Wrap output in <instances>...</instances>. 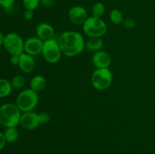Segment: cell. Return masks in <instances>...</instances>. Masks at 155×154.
Instances as JSON below:
<instances>
[{"mask_svg": "<svg viewBox=\"0 0 155 154\" xmlns=\"http://www.w3.org/2000/svg\"><path fill=\"white\" fill-rule=\"evenodd\" d=\"M58 41L63 55L68 57H76L81 54L85 49L86 41L78 32H63Z\"/></svg>", "mask_w": 155, "mask_h": 154, "instance_id": "obj_1", "label": "cell"}, {"mask_svg": "<svg viewBox=\"0 0 155 154\" xmlns=\"http://www.w3.org/2000/svg\"><path fill=\"white\" fill-rule=\"evenodd\" d=\"M21 111L15 104L8 103L0 106V124L6 128L20 124Z\"/></svg>", "mask_w": 155, "mask_h": 154, "instance_id": "obj_2", "label": "cell"}, {"mask_svg": "<svg viewBox=\"0 0 155 154\" xmlns=\"http://www.w3.org/2000/svg\"><path fill=\"white\" fill-rule=\"evenodd\" d=\"M39 103L38 92L31 88L23 90L19 93L16 98L15 104L18 106L21 112L33 111Z\"/></svg>", "mask_w": 155, "mask_h": 154, "instance_id": "obj_3", "label": "cell"}, {"mask_svg": "<svg viewBox=\"0 0 155 154\" xmlns=\"http://www.w3.org/2000/svg\"><path fill=\"white\" fill-rule=\"evenodd\" d=\"M83 32L89 38H101L107 31V24L101 18L89 17L83 24Z\"/></svg>", "mask_w": 155, "mask_h": 154, "instance_id": "obj_4", "label": "cell"}, {"mask_svg": "<svg viewBox=\"0 0 155 154\" xmlns=\"http://www.w3.org/2000/svg\"><path fill=\"white\" fill-rule=\"evenodd\" d=\"M113 82V75L109 68L96 69L91 76V83L94 88L104 91L108 88Z\"/></svg>", "mask_w": 155, "mask_h": 154, "instance_id": "obj_5", "label": "cell"}, {"mask_svg": "<svg viewBox=\"0 0 155 154\" xmlns=\"http://www.w3.org/2000/svg\"><path fill=\"white\" fill-rule=\"evenodd\" d=\"M42 54L45 61L48 63H56L59 62L63 54L58 41L54 39L44 41Z\"/></svg>", "mask_w": 155, "mask_h": 154, "instance_id": "obj_6", "label": "cell"}, {"mask_svg": "<svg viewBox=\"0 0 155 154\" xmlns=\"http://www.w3.org/2000/svg\"><path fill=\"white\" fill-rule=\"evenodd\" d=\"M3 46L11 55H21L24 52V41L18 33H9L5 35Z\"/></svg>", "mask_w": 155, "mask_h": 154, "instance_id": "obj_7", "label": "cell"}, {"mask_svg": "<svg viewBox=\"0 0 155 154\" xmlns=\"http://www.w3.org/2000/svg\"><path fill=\"white\" fill-rule=\"evenodd\" d=\"M68 15L70 21L75 25H83L89 18L87 10L80 5L71 7L68 11Z\"/></svg>", "mask_w": 155, "mask_h": 154, "instance_id": "obj_8", "label": "cell"}, {"mask_svg": "<svg viewBox=\"0 0 155 154\" xmlns=\"http://www.w3.org/2000/svg\"><path fill=\"white\" fill-rule=\"evenodd\" d=\"M20 124L26 130H34L40 125L39 118V113L33 111H29L23 113L21 114Z\"/></svg>", "mask_w": 155, "mask_h": 154, "instance_id": "obj_9", "label": "cell"}, {"mask_svg": "<svg viewBox=\"0 0 155 154\" xmlns=\"http://www.w3.org/2000/svg\"><path fill=\"white\" fill-rule=\"evenodd\" d=\"M43 41L37 36H32L24 41V52L31 56H37L42 54Z\"/></svg>", "mask_w": 155, "mask_h": 154, "instance_id": "obj_10", "label": "cell"}, {"mask_svg": "<svg viewBox=\"0 0 155 154\" xmlns=\"http://www.w3.org/2000/svg\"><path fill=\"white\" fill-rule=\"evenodd\" d=\"M92 62L96 69H106L109 68L111 63V57L107 51L101 50L94 53L92 57Z\"/></svg>", "mask_w": 155, "mask_h": 154, "instance_id": "obj_11", "label": "cell"}, {"mask_svg": "<svg viewBox=\"0 0 155 154\" xmlns=\"http://www.w3.org/2000/svg\"><path fill=\"white\" fill-rule=\"evenodd\" d=\"M35 33L36 36L44 42L48 39H54V29L51 24L46 22H42L36 26Z\"/></svg>", "mask_w": 155, "mask_h": 154, "instance_id": "obj_12", "label": "cell"}, {"mask_svg": "<svg viewBox=\"0 0 155 154\" xmlns=\"http://www.w3.org/2000/svg\"><path fill=\"white\" fill-rule=\"evenodd\" d=\"M36 63L33 56L24 52L20 55V61L18 66L24 73H30L35 69Z\"/></svg>", "mask_w": 155, "mask_h": 154, "instance_id": "obj_13", "label": "cell"}, {"mask_svg": "<svg viewBox=\"0 0 155 154\" xmlns=\"http://www.w3.org/2000/svg\"><path fill=\"white\" fill-rule=\"evenodd\" d=\"M104 46V41L101 38H89L86 42L85 48L92 52H97L102 49Z\"/></svg>", "mask_w": 155, "mask_h": 154, "instance_id": "obj_14", "label": "cell"}, {"mask_svg": "<svg viewBox=\"0 0 155 154\" xmlns=\"http://www.w3.org/2000/svg\"><path fill=\"white\" fill-rule=\"evenodd\" d=\"M30 88L36 92L43 90L46 86V79L41 75H36L31 79L30 82Z\"/></svg>", "mask_w": 155, "mask_h": 154, "instance_id": "obj_15", "label": "cell"}, {"mask_svg": "<svg viewBox=\"0 0 155 154\" xmlns=\"http://www.w3.org/2000/svg\"><path fill=\"white\" fill-rule=\"evenodd\" d=\"M12 88L11 82L5 79H0V98H4L10 95Z\"/></svg>", "mask_w": 155, "mask_h": 154, "instance_id": "obj_16", "label": "cell"}, {"mask_svg": "<svg viewBox=\"0 0 155 154\" xmlns=\"http://www.w3.org/2000/svg\"><path fill=\"white\" fill-rule=\"evenodd\" d=\"M4 135L6 141L12 143L18 140V137H19V133H18L16 127H9V128H6L4 132Z\"/></svg>", "mask_w": 155, "mask_h": 154, "instance_id": "obj_17", "label": "cell"}, {"mask_svg": "<svg viewBox=\"0 0 155 154\" xmlns=\"http://www.w3.org/2000/svg\"><path fill=\"white\" fill-rule=\"evenodd\" d=\"M109 18H110V21L115 25H119L124 21L122 12L117 8H114L110 11L109 14Z\"/></svg>", "mask_w": 155, "mask_h": 154, "instance_id": "obj_18", "label": "cell"}, {"mask_svg": "<svg viewBox=\"0 0 155 154\" xmlns=\"http://www.w3.org/2000/svg\"><path fill=\"white\" fill-rule=\"evenodd\" d=\"M104 12H105V6L102 2H98L95 3L92 6V13L93 17L101 18V17L104 15Z\"/></svg>", "mask_w": 155, "mask_h": 154, "instance_id": "obj_19", "label": "cell"}, {"mask_svg": "<svg viewBox=\"0 0 155 154\" xmlns=\"http://www.w3.org/2000/svg\"><path fill=\"white\" fill-rule=\"evenodd\" d=\"M11 84H12V88H13V90H20V89L22 88L24 86V85H25V79H24V76H22L21 75H15V76L12 78Z\"/></svg>", "mask_w": 155, "mask_h": 154, "instance_id": "obj_20", "label": "cell"}, {"mask_svg": "<svg viewBox=\"0 0 155 154\" xmlns=\"http://www.w3.org/2000/svg\"><path fill=\"white\" fill-rule=\"evenodd\" d=\"M23 5L26 10L34 11L40 5V0H23Z\"/></svg>", "mask_w": 155, "mask_h": 154, "instance_id": "obj_21", "label": "cell"}, {"mask_svg": "<svg viewBox=\"0 0 155 154\" xmlns=\"http://www.w3.org/2000/svg\"><path fill=\"white\" fill-rule=\"evenodd\" d=\"M39 121L40 124H46L51 120V116L48 112H41L39 113Z\"/></svg>", "mask_w": 155, "mask_h": 154, "instance_id": "obj_22", "label": "cell"}, {"mask_svg": "<svg viewBox=\"0 0 155 154\" xmlns=\"http://www.w3.org/2000/svg\"><path fill=\"white\" fill-rule=\"evenodd\" d=\"M15 0H0V6L5 9H9L14 5Z\"/></svg>", "mask_w": 155, "mask_h": 154, "instance_id": "obj_23", "label": "cell"}, {"mask_svg": "<svg viewBox=\"0 0 155 154\" xmlns=\"http://www.w3.org/2000/svg\"><path fill=\"white\" fill-rule=\"evenodd\" d=\"M123 23L124 24V27L128 29V30H131V29L135 28V27H136L135 21L133 19H130V18H127V19L124 20Z\"/></svg>", "mask_w": 155, "mask_h": 154, "instance_id": "obj_24", "label": "cell"}, {"mask_svg": "<svg viewBox=\"0 0 155 154\" xmlns=\"http://www.w3.org/2000/svg\"><path fill=\"white\" fill-rule=\"evenodd\" d=\"M24 18L26 21H31L34 18V12L31 10H26L24 13Z\"/></svg>", "mask_w": 155, "mask_h": 154, "instance_id": "obj_25", "label": "cell"}, {"mask_svg": "<svg viewBox=\"0 0 155 154\" xmlns=\"http://www.w3.org/2000/svg\"><path fill=\"white\" fill-rule=\"evenodd\" d=\"M20 61V55L18 54H12L10 57V63L12 65H18Z\"/></svg>", "mask_w": 155, "mask_h": 154, "instance_id": "obj_26", "label": "cell"}, {"mask_svg": "<svg viewBox=\"0 0 155 154\" xmlns=\"http://www.w3.org/2000/svg\"><path fill=\"white\" fill-rule=\"evenodd\" d=\"M40 4L45 8H51L54 5V0H40Z\"/></svg>", "mask_w": 155, "mask_h": 154, "instance_id": "obj_27", "label": "cell"}, {"mask_svg": "<svg viewBox=\"0 0 155 154\" xmlns=\"http://www.w3.org/2000/svg\"><path fill=\"white\" fill-rule=\"evenodd\" d=\"M6 142L7 141H6L4 133L0 131V150H2L5 147Z\"/></svg>", "mask_w": 155, "mask_h": 154, "instance_id": "obj_28", "label": "cell"}, {"mask_svg": "<svg viewBox=\"0 0 155 154\" xmlns=\"http://www.w3.org/2000/svg\"><path fill=\"white\" fill-rule=\"evenodd\" d=\"M4 38H5V36L3 35V33L0 31V47H1L2 45H3V42H4Z\"/></svg>", "mask_w": 155, "mask_h": 154, "instance_id": "obj_29", "label": "cell"}]
</instances>
